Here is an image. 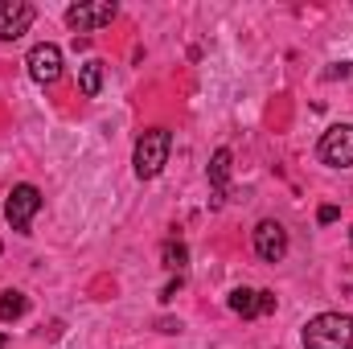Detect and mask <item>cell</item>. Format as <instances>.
Segmentation results:
<instances>
[{
  "label": "cell",
  "mask_w": 353,
  "mask_h": 349,
  "mask_svg": "<svg viewBox=\"0 0 353 349\" xmlns=\"http://www.w3.org/2000/svg\"><path fill=\"white\" fill-rule=\"evenodd\" d=\"M304 349H353V317L321 312L304 325Z\"/></svg>",
  "instance_id": "1"
},
{
  "label": "cell",
  "mask_w": 353,
  "mask_h": 349,
  "mask_svg": "<svg viewBox=\"0 0 353 349\" xmlns=\"http://www.w3.org/2000/svg\"><path fill=\"white\" fill-rule=\"evenodd\" d=\"M169 152H173V136H169L165 128H148V132H140L136 152H132L136 177H140V181L161 177V173H165V165H169Z\"/></svg>",
  "instance_id": "2"
},
{
  "label": "cell",
  "mask_w": 353,
  "mask_h": 349,
  "mask_svg": "<svg viewBox=\"0 0 353 349\" xmlns=\"http://www.w3.org/2000/svg\"><path fill=\"white\" fill-rule=\"evenodd\" d=\"M37 210H41V189L37 185H12V193H8V201H4V218H8V226L17 230V235H29V222L37 218Z\"/></svg>",
  "instance_id": "3"
},
{
  "label": "cell",
  "mask_w": 353,
  "mask_h": 349,
  "mask_svg": "<svg viewBox=\"0 0 353 349\" xmlns=\"http://www.w3.org/2000/svg\"><path fill=\"white\" fill-rule=\"evenodd\" d=\"M119 17V4L115 0H87V4H70L66 8V25L74 33H94L103 25H111Z\"/></svg>",
  "instance_id": "4"
},
{
  "label": "cell",
  "mask_w": 353,
  "mask_h": 349,
  "mask_svg": "<svg viewBox=\"0 0 353 349\" xmlns=\"http://www.w3.org/2000/svg\"><path fill=\"white\" fill-rule=\"evenodd\" d=\"M316 157H321L329 169H350L353 165V123H333V128L321 136Z\"/></svg>",
  "instance_id": "5"
},
{
  "label": "cell",
  "mask_w": 353,
  "mask_h": 349,
  "mask_svg": "<svg viewBox=\"0 0 353 349\" xmlns=\"http://www.w3.org/2000/svg\"><path fill=\"white\" fill-rule=\"evenodd\" d=\"M25 66H29V79H33L37 87H54V83L62 79V50H58L54 41H41V46L29 50Z\"/></svg>",
  "instance_id": "6"
},
{
  "label": "cell",
  "mask_w": 353,
  "mask_h": 349,
  "mask_svg": "<svg viewBox=\"0 0 353 349\" xmlns=\"http://www.w3.org/2000/svg\"><path fill=\"white\" fill-rule=\"evenodd\" d=\"M37 8L25 4V0H0V41H17L29 33Z\"/></svg>",
  "instance_id": "7"
},
{
  "label": "cell",
  "mask_w": 353,
  "mask_h": 349,
  "mask_svg": "<svg viewBox=\"0 0 353 349\" xmlns=\"http://www.w3.org/2000/svg\"><path fill=\"white\" fill-rule=\"evenodd\" d=\"M255 255L263 263H283V255H288V230L275 218H263L255 226Z\"/></svg>",
  "instance_id": "8"
},
{
  "label": "cell",
  "mask_w": 353,
  "mask_h": 349,
  "mask_svg": "<svg viewBox=\"0 0 353 349\" xmlns=\"http://www.w3.org/2000/svg\"><path fill=\"white\" fill-rule=\"evenodd\" d=\"M226 304H230V312H234V317H243V321H255V317H267V312H275V292L234 288Z\"/></svg>",
  "instance_id": "9"
},
{
  "label": "cell",
  "mask_w": 353,
  "mask_h": 349,
  "mask_svg": "<svg viewBox=\"0 0 353 349\" xmlns=\"http://www.w3.org/2000/svg\"><path fill=\"white\" fill-rule=\"evenodd\" d=\"M79 90H83V99H94L103 90V62L99 58H90V62L79 66Z\"/></svg>",
  "instance_id": "10"
},
{
  "label": "cell",
  "mask_w": 353,
  "mask_h": 349,
  "mask_svg": "<svg viewBox=\"0 0 353 349\" xmlns=\"http://www.w3.org/2000/svg\"><path fill=\"white\" fill-rule=\"evenodd\" d=\"M25 312H29V296H25V292H12V288H8V292L0 296V321L8 325V321H21Z\"/></svg>",
  "instance_id": "11"
},
{
  "label": "cell",
  "mask_w": 353,
  "mask_h": 349,
  "mask_svg": "<svg viewBox=\"0 0 353 349\" xmlns=\"http://www.w3.org/2000/svg\"><path fill=\"white\" fill-rule=\"evenodd\" d=\"M161 263H165L169 271H176V275H181V271H185V263H189V247H185L181 239H169V243L161 247Z\"/></svg>",
  "instance_id": "12"
},
{
  "label": "cell",
  "mask_w": 353,
  "mask_h": 349,
  "mask_svg": "<svg viewBox=\"0 0 353 349\" xmlns=\"http://www.w3.org/2000/svg\"><path fill=\"white\" fill-rule=\"evenodd\" d=\"M226 181H230V148H218V152H214V161H210V185L222 193V189H226Z\"/></svg>",
  "instance_id": "13"
},
{
  "label": "cell",
  "mask_w": 353,
  "mask_h": 349,
  "mask_svg": "<svg viewBox=\"0 0 353 349\" xmlns=\"http://www.w3.org/2000/svg\"><path fill=\"white\" fill-rule=\"evenodd\" d=\"M337 214H341L337 206H321V210H316V222H321V226H333V222H337Z\"/></svg>",
  "instance_id": "14"
},
{
  "label": "cell",
  "mask_w": 353,
  "mask_h": 349,
  "mask_svg": "<svg viewBox=\"0 0 353 349\" xmlns=\"http://www.w3.org/2000/svg\"><path fill=\"white\" fill-rule=\"evenodd\" d=\"M181 283H185L181 275H176V279H169V283H165V292H161V300H173L176 292H181Z\"/></svg>",
  "instance_id": "15"
},
{
  "label": "cell",
  "mask_w": 353,
  "mask_h": 349,
  "mask_svg": "<svg viewBox=\"0 0 353 349\" xmlns=\"http://www.w3.org/2000/svg\"><path fill=\"white\" fill-rule=\"evenodd\" d=\"M161 333H181V321H157Z\"/></svg>",
  "instance_id": "16"
},
{
  "label": "cell",
  "mask_w": 353,
  "mask_h": 349,
  "mask_svg": "<svg viewBox=\"0 0 353 349\" xmlns=\"http://www.w3.org/2000/svg\"><path fill=\"white\" fill-rule=\"evenodd\" d=\"M329 79H353V66H345V62H341L337 70H329Z\"/></svg>",
  "instance_id": "17"
},
{
  "label": "cell",
  "mask_w": 353,
  "mask_h": 349,
  "mask_svg": "<svg viewBox=\"0 0 353 349\" xmlns=\"http://www.w3.org/2000/svg\"><path fill=\"white\" fill-rule=\"evenodd\" d=\"M0 349H8V337H4V333H0Z\"/></svg>",
  "instance_id": "18"
},
{
  "label": "cell",
  "mask_w": 353,
  "mask_h": 349,
  "mask_svg": "<svg viewBox=\"0 0 353 349\" xmlns=\"http://www.w3.org/2000/svg\"><path fill=\"white\" fill-rule=\"evenodd\" d=\"M350 247H353V230H350Z\"/></svg>",
  "instance_id": "19"
},
{
  "label": "cell",
  "mask_w": 353,
  "mask_h": 349,
  "mask_svg": "<svg viewBox=\"0 0 353 349\" xmlns=\"http://www.w3.org/2000/svg\"><path fill=\"white\" fill-rule=\"evenodd\" d=\"M0 251H4V247H0Z\"/></svg>",
  "instance_id": "20"
}]
</instances>
